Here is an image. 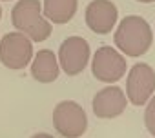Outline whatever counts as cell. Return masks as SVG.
Segmentation results:
<instances>
[{"label": "cell", "instance_id": "6da1fadb", "mask_svg": "<svg viewBox=\"0 0 155 138\" xmlns=\"http://www.w3.org/2000/svg\"><path fill=\"white\" fill-rule=\"evenodd\" d=\"M115 45L128 56H140L144 55L153 42V33L150 24L137 15L124 17L115 31Z\"/></svg>", "mask_w": 155, "mask_h": 138}, {"label": "cell", "instance_id": "7a4b0ae2", "mask_svg": "<svg viewBox=\"0 0 155 138\" xmlns=\"http://www.w3.org/2000/svg\"><path fill=\"white\" fill-rule=\"evenodd\" d=\"M11 22L31 42H44L51 35V24L42 17V4L38 0H18L11 11Z\"/></svg>", "mask_w": 155, "mask_h": 138}, {"label": "cell", "instance_id": "3957f363", "mask_svg": "<svg viewBox=\"0 0 155 138\" xmlns=\"http://www.w3.org/2000/svg\"><path fill=\"white\" fill-rule=\"evenodd\" d=\"M55 131L64 138H81L88 129V116L82 105L71 100L57 104L53 111Z\"/></svg>", "mask_w": 155, "mask_h": 138}, {"label": "cell", "instance_id": "277c9868", "mask_svg": "<svg viewBox=\"0 0 155 138\" xmlns=\"http://www.w3.org/2000/svg\"><path fill=\"white\" fill-rule=\"evenodd\" d=\"M31 58L33 44L24 33L13 31L4 35V38L0 40V62L8 69H13V71L24 69L31 62Z\"/></svg>", "mask_w": 155, "mask_h": 138}, {"label": "cell", "instance_id": "5b68a950", "mask_svg": "<svg viewBox=\"0 0 155 138\" xmlns=\"http://www.w3.org/2000/svg\"><path fill=\"white\" fill-rule=\"evenodd\" d=\"M126 58L113 47L110 45H102L97 49V53L93 55L91 60V71L93 77L99 82L104 84H115L119 82L124 75H126Z\"/></svg>", "mask_w": 155, "mask_h": 138}, {"label": "cell", "instance_id": "8992f818", "mask_svg": "<svg viewBox=\"0 0 155 138\" xmlns=\"http://www.w3.org/2000/svg\"><path fill=\"white\" fill-rule=\"evenodd\" d=\"M91 56L90 44L82 36H69L60 44L58 65L68 77H77L84 71Z\"/></svg>", "mask_w": 155, "mask_h": 138}, {"label": "cell", "instance_id": "52a82bcc", "mask_svg": "<svg viewBox=\"0 0 155 138\" xmlns=\"http://www.w3.org/2000/svg\"><path fill=\"white\" fill-rule=\"evenodd\" d=\"M155 91V71L144 62L135 64L126 80V98L133 105H144Z\"/></svg>", "mask_w": 155, "mask_h": 138}, {"label": "cell", "instance_id": "ba28073f", "mask_svg": "<svg viewBox=\"0 0 155 138\" xmlns=\"http://www.w3.org/2000/svg\"><path fill=\"white\" fill-rule=\"evenodd\" d=\"M119 11L111 0H91L86 8V24L97 35H108L117 24Z\"/></svg>", "mask_w": 155, "mask_h": 138}, {"label": "cell", "instance_id": "9c48e42d", "mask_svg": "<svg viewBox=\"0 0 155 138\" xmlns=\"http://www.w3.org/2000/svg\"><path fill=\"white\" fill-rule=\"evenodd\" d=\"M126 104H128V98L124 91L117 86H108L93 96L91 107L95 116L99 118H117L124 113Z\"/></svg>", "mask_w": 155, "mask_h": 138}, {"label": "cell", "instance_id": "30bf717a", "mask_svg": "<svg viewBox=\"0 0 155 138\" xmlns=\"http://www.w3.org/2000/svg\"><path fill=\"white\" fill-rule=\"evenodd\" d=\"M60 65L57 60V55L49 49H40L31 64V77L40 84H49L58 78Z\"/></svg>", "mask_w": 155, "mask_h": 138}, {"label": "cell", "instance_id": "8fae6325", "mask_svg": "<svg viewBox=\"0 0 155 138\" xmlns=\"http://www.w3.org/2000/svg\"><path fill=\"white\" fill-rule=\"evenodd\" d=\"M79 8V0H44L42 11L53 24H68Z\"/></svg>", "mask_w": 155, "mask_h": 138}, {"label": "cell", "instance_id": "7c38bea8", "mask_svg": "<svg viewBox=\"0 0 155 138\" xmlns=\"http://www.w3.org/2000/svg\"><path fill=\"white\" fill-rule=\"evenodd\" d=\"M144 124H146L148 133L155 136V96H151L148 100V105L144 111Z\"/></svg>", "mask_w": 155, "mask_h": 138}, {"label": "cell", "instance_id": "4fadbf2b", "mask_svg": "<svg viewBox=\"0 0 155 138\" xmlns=\"http://www.w3.org/2000/svg\"><path fill=\"white\" fill-rule=\"evenodd\" d=\"M31 138H53V136L48 134V133H37V134H33Z\"/></svg>", "mask_w": 155, "mask_h": 138}, {"label": "cell", "instance_id": "5bb4252c", "mask_svg": "<svg viewBox=\"0 0 155 138\" xmlns=\"http://www.w3.org/2000/svg\"><path fill=\"white\" fill-rule=\"evenodd\" d=\"M137 2H140V4H151V2H155V0H137Z\"/></svg>", "mask_w": 155, "mask_h": 138}, {"label": "cell", "instance_id": "9a60e30c", "mask_svg": "<svg viewBox=\"0 0 155 138\" xmlns=\"http://www.w3.org/2000/svg\"><path fill=\"white\" fill-rule=\"evenodd\" d=\"M0 18H2V8H0Z\"/></svg>", "mask_w": 155, "mask_h": 138}]
</instances>
